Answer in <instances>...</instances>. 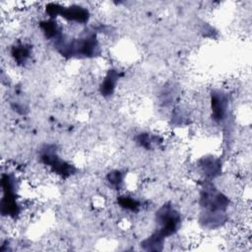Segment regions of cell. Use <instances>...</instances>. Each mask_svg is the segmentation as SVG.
Listing matches in <instances>:
<instances>
[{
	"label": "cell",
	"mask_w": 252,
	"mask_h": 252,
	"mask_svg": "<svg viewBox=\"0 0 252 252\" xmlns=\"http://www.w3.org/2000/svg\"><path fill=\"white\" fill-rule=\"evenodd\" d=\"M1 188L3 191L0 202L2 215L10 218H17L20 215L21 207L16 195L17 181L15 176L8 172L3 173L1 176Z\"/></svg>",
	"instance_id": "6da1fadb"
},
{
	"label": "cell",
	"mask_w": 252,
	"mask_h": 252,
	"mask_svg": "<svg viewBox=\"0 0 252 252\" xmlns=\"http://www.w3.org/2000/svg\"><path fill=\"white\" fill-rule=\"evenodd\" d=\"M156 221L158 224L157 231L166 238L178 230L181 223V217L171 205L164 204L157 212Z\"/></svg>",
	"instance_id": "7a4b0ae2"
},
{
	"label": "cell",
	"mask_w": 252,
	"mask_h": 252,
	"mask_svg": "<svg viewBox=\"0 0 252 252\" xmlns=\"http://www.w3.org/2000/svg\"><path fill=\"white\" fill-rule=\"evenodd\" d=\"M228 204V198L211 184L206 185L202 189L200 194V205L205 211L224 213Z\"/></svg>",
	"instance_id": "3957f363"
},
{
	"label": "cell",
	"mask_w": 252,
	"mask_h": 252,
	"mask_svg": "<svg viewBox=\"0 0 252 252\" xmlns=\"http://www.w3.org/2000/svg\"><path fill=\"white\" fill-rule=\"evenodd\" d=\"M40 160L54 173L62 177L70 176L75 172V167L70 162L59 157L55 149L50 146H46L45 149L42 150L40 154Z\"/></svg>",
	"instance_id": "277c9868"
},
{
	"label": "cell",
	"mask_w": 252,
	"mask_h": 252,
	"mask_svg": "<svg viewBox=\"0 0 252 252\" xmlns=\"http://www.w3.org/2000/svg\"><path fill=\"white\" fill-rule=\"evenodd\" d=\"M212 116L218 122H222L228 111V97L220 91H215L211 94Z\"/></svg>",
	"instance_id": "5b68a950"
},
{
	"label": "cell",
	"mask_w": 252,
	"mask_h": 252,
	"mask_svg": "<svg viewBox=\"0 0 252 252\" xmlns=\"http://www.w3.org/2000/svg\"><path fill=\"white\" fill-rule=\"evenodd\" d=\"M60 16L68 22H73L76 24H85L89 21L90 12L87 8L79 5H72L69 7H64Z\"/></svg>",
	"instance_id": "8992f818"
},
{
	"label": "cell",
	"mask_w": 252,
	"mask_h": 252,
	"mask_svg": "<svg viewBox=\"0 0 252 252\" xmlns=\"http://www.w3.org/2000/svg\"><path fill=\"white\" fill-rule=\"evenodd\" d=\"M118 79H119V73L116 70H114V69L108 70V72L106 73L105 77L103 78V80L99 86V92H100L101 95H103V96L112 95L116 89Z\"/></svg>",
	"instance_id": "52a82bcc"
},
{
	"label": "cell",
	"mask_w": 252,
	"mask_h": 252,
	"mask_svg": "<svg viewBox=\"0 0 252 252\" xmlns=\"http://www.w3.org/2000/svg\"><path fill=\"white\" fill-rule=\"evenodd\" d=\"M225 220L224 213L220 212H208L204 211L202 217L200 218V221L205 227L208 228H217L222 224Z\"/></svg>",
	"instance_id": "ba28073f"
},
{
	"label": "cell",
	"mask_w": 252,
	"mask_h": 252,
	"mask_svg": "<svg viewBox=\"0 0 252 252\" xmlns=\"http://www.w3.org/2000/svg\"><path fill=\"white\" fill-rule=\"evenodd\" d=\"M39 28L41 29L44 36L48 39H53L54 41H56L62 36L61 28L53 19L42 21L39 24Z\"/></svg>",
	"instance_id": "9c48e42d"
},
{
	"label": "cell",
	"mask_w": 252,
	"mask_h": 252,
	"mask_svg": "<svg viewBox=\"0 0 252 252\" xmlns=\"http://www.w3.org/2000/svg\"><path fill=\"white\" fill-rule=\"evenodd\" d=\"M32 54V48L26 43H17L11 49V56L16 63L24 65L28 62Z\"/></svg>",
	"instance_id": "30bf717a"
},
{
	"label": "cell",
	"mask_w": 252,
	"mask_h": 252,
	"mask_svg": "<svg viewBox=\"0 0 252 252\" xmlns=\"http://www.w3.org/2000/svg\"><path fill=\"white\" fill-rule=\"evenodd\" d=\"M200 166L203 173L209 178H214L218 176L220 172V161L213 157L205 158L202 160Z\"/></svg>",
	"instance_id": "8fae6325"
},
{
	"label": "cell",
	"mask_w": 252,
	"mask_h": 252,
	"mask_svg": "<svg viewBox=\"0 0 252 252\" xmlns=\"http://www.w3.org/2000/svg\"><path fill=\"white\" fill-rule=\"evenodd\" d=\"M165 238L157 230L141 242V245L148 251H159L162 249Z\"/></svg>",
	"instance_id": "7c38bea8"
},
{
	"label": "cell",
	"mask_w": 252,
	"mask_h": 252,
	"mask_svg": "<svg viewBox=\"0 0 252 252\" xmlns=\"http://www.w3.org/2000/svg\"><path fill=\"white\" fill-rule=\"evenodd\" d=\"M117 201L120 207L132 212H137L141 205L137 199L131 196H120Z\"/></svg>",
	"instance_id": "4fadbf2b"
},
{
	"label": "cell",
	"mask_w": 252,
	"mask_h": 252,
	"mask_svg": "<svg viewBox=\"0 0 252 252\" xmlns=\"http://www.w3.org/2000/svg\"><path fill=\"white\" fill-rule=\"evenodd\" d=\"M158 137L150 134H140L137 138V143L146 149H151L153 145L158 143Z\"/></svg>",
	"instance_id": "5bb4252c"
},
{
	"label": "cell",
	"mask_w": 252,
	"mask_h": 252,
	"mask_svg": "<svg viewBox=\"0 0 252 252\" xmlns=\"http://www.w3.org/2000/svg\"><path fill=\"white\" fill-rule=\"evenodd\" d=\"M124 180V174L120 170H113L108 173L107 175V181L110 184V186L114 188H119Z\"/></svg>",
	"instance_id": "9a60e30c"
}]
</instances>
